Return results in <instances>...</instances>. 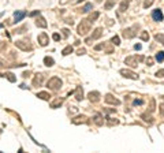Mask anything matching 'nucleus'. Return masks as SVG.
<instances>
[{"label": "nucleus", "mask_w": 164, "mask_h": 153, "mask_svg": "<svg viewBox=\"0 0 164 153\" xmlns=\"http://www.w3.org/2000/svg\"><path fill=\"white\" fill-rule=\"evenodd\" d=\"M70 52H72V48H71V47H67V48L63 51V55H68Z\"/></svg>", "instance_id": "obj_13"}, {"label": "nucleus", "mask_w": 164, "mask_h": 153, "mask_svg": "<svg viewBox=\"0 0 164 153\" xmlns=\"http://www.w3.org/2000/svg\"><path fill=\"white\" fill-rule=\"evenodd\" d=\"M161 115H164V104L161 105Z\"/></svg>", "instance_id": "obj_24"}, {"label": "nucleus", "mask_w": 164, "mask_h": 153, "mask_svg": "<svg viewBox=\"0 0 164 153\" xmlns=\"http://www.w3.org/2000/svg\"><path fill=\"white\" fill-rule=\"evenodd\" d=\"M37 14H40V11H34V13L30 14V17H34V15H37Z\"/></svg>", "instance_id": "obj_22"}, {"label": "nucleus", "mask_w": 164, "mask_h": 153, "mask_svg": "<svg viewBox=\"0 0 164 153\" xmlns=\"http://www.w3.org/2000/svg\"><path fill=\"white\" fill-rule=\"evenodd\" d=\"M93 8V4H90V3H88V4H86V6H85V7H84V11H85V13H88V11H90V10H92Z\"/></svg>", "instance_id": "obj_8"}, {"label": "nucleus", "mask_w": 164, "mask_h": 153, "mask_svg": "<svg viewBox=\"0 0 164 153\" xmlns=\"http://www.w3.org/2000/svg\"><path fill=\"white\" fill-rule=\"evenodd\" d=\"M60 85H62V81H60L59 78H56V76L52 78V79L48 82V88H52V89H58Z\"/></svg>", "instance_id": "obj_1"}, {"label": "nucleus", "mask_w": 164, "mask_h": 153, "mask_svg": "<svg viewBox=\"0 0 164 153\" xmlns=\"http://www.w3.org/2000/svg\"><path fill=\"white\" fill-rule=\"evenodd\" d=\"M156 75L157 76H164V70H160V71L156 72Z\"/></svg>", "instance_id": "obj_18"}, {"label": "nucleus", "mask_w": 164, "mask_h": 153, "mask_svg": "<svg viewBox=\"0 0 164 153\" xmlns=\"http://www.w3.org/2000/svg\"><path fill=\"white\" fill-rule=\"evenodd\" d=\"M7 76H8V79H10V81H15V78H14V76H13V74H7Z\"/></svg>", "instance_id": "obj_19"}, {"label": "nucleus", "mask_w": 164, "mask_h": 153, "mask_svg": "<svg viewBox=\"0 0 164 153\" xmlns=\"http://www.w3.org/2000/svg\"><path fill=\"white\" fill-rule=\"evenodd\" d=\"M114 1H115V0H109L108 3L105 4V8H107V10H109L111 7H112V4H114Z\"/></svg>", "instance_id": "obj_12"}, {"label": "nucleus", "mask_w": 164, "mask_h": 153, "mask_svg": "<svg viewBox=\"0 0 164 153\" xmlns=\"http://www.w3.org/2000/svg\"><path fill=\"white\" fill-rule=\"evenodd\" d=\"M1 27H3V26H1V25H0V29H1Z\"/></svg>", "instance_id": "obj_26"}, {"label": "nucleus", "mask_w": 164, "mask_h": 153, "mask_svg": "<svg viewBox=\"0 0 164 153\" xmlns=\"http://www.w3.org/2000/svg\"><path fill=\"white\" fill-rule=\"evenodd\" d=\"M141 37H142V40H149V34H148L146 32H144V33H142V36H141Z\"/></svg>", "instance_id": "obj_17"}, {"label": "nucleus", "mask_w": 164, "mask_h": 153, "mask_svg": "<svg viewBox=\"0 0 164 153\" xmlns=\"http://www.w3.org/2000/svg\"><path fill=\"white\" fill-rule=\"evenodd\" d=\"M14 17H15V23H18V22H21L23 18L26 17V13H23V11H17V13L14 14Z\"/></svg>", "instance_id": "obj_2"}, {"label": "nucleus", "mask_w": 164, "mask_h": 153, "mask_svg": "<svg viewBox=\"0 0 164 153\" xmlns=\"http://www.w3.org/2000/svg\"><path fill=\"white\" fill-rule=\"evenodd\" d=\"M38 41H41V45H45L48 43V40H46V36L45 34H41L40 37H38Z\"/></svg>", "instance_id": "obj_7"}, {"label": "nucleus", "mask_w": 164, "mask_h": 153, "mask_svg": "<svg viewBox=\"0 0 164 153\" xmlns=\"http://www.w3.org/2000/svg\"><path fill=\"white\" fill-rule=\"evenodd\" d=\"M152 15H153V19H155V21H159V22L163 21V13H161V10H155Z\"/></svg>", "instance_id": "obj_3"}, {"label": "nucleus", "mask_w": 164, "mask_h": 153, "mask_svg": "<svg viewBox=\"0 0 164 153\" xmlns=\"http://www.w3.org/2000/svg\"><path fill=\"white\" fill-rule=\"evenodd\" d=\"M44 62H45L46 66H52V64H53V59H51V57H45Z\"/></svg>", "instance_id": "obj_9"}, {"label": "nucleus", "mask_w": 164, "mask_h": 153, "mask_svg": "<svg viewBox=\"0 0 164 153\" xmlns=\"http://www.w3.org/2000/svg\"><path fill=\"white\" fill-rule=\"evenodd\" d=\"M112 43H114L115 45H118V44H119V37H118V36H115V37L112 38Z\"/></svg>", "instance_id": "obj_15"}, {"label": "nucleus", "mask_w": 164, "mask_h": 153, "mask_svg": "<svg viewBox=\"0 0 164 153\" xmlns=\"http://www.w3.org/2000/svg\"><path fill=\"white\" fill-rule=\"evenodd\" d=\"M134 48H135V49H141V44H135Z\"/></svg>", "instance_id": "obj_23"}, {"label": "nucleus", "mask_w": 164, "mask_h": 153, "mask_svg": "<svg viewBox=\"0 0 164 153\" xmlns=\"http://www.w3.org/2000/svg\"><path fill=\"white\" fill-rule=\"evenodd\" d=\"M156 60H157V62H163V60H164V52L163 51L156 53Z\"/></svg>", "instance_id": "obj_6"}, {"label": "nucleus", "mask_w": 164, "mask_h": 153, "mask_svg": "<svg viewBox=\"0 0 164 153\" xmlns=\"http://www.w3.org/2000/svg\"><path fill=\"white\" fill-rule=\"evenodd\" d=\"M152 3H153V0H145V4H144V7H149V6H152Z\"/></svg>", "instance_id": "obj_14"}, {"label": "nucleus", "mask_w": 164, "mask_h": 153, "mask_svg": "<svg viewBox=\"0 0 164 153\" xmlns=\"http://www.w3.org/2000/svg\"><path fill=\"white\" fill-rule=\"evenodd\" d=\"M125 8H127V1H123L120 6V11H125Z\"/></svg>", "instance_id": "obj_16"}, {"label": "nucleus", "mask_w": 164, "mask_h": 153, "mask_svg": "<svg viewBox=\"0 0 164 153\" xmlns=\"http://www.w3.org/2000/svg\"><path fill=\"white\" fill-rule=\"evenodd\" d=\"M37 96L38 97H41V98H44V100H48V98H49V94L48 93H38Z\"/></svg>", "instance_id": "obj_10"}, {"label": "nucleus", "mask_w": 164, "mask_h": 153, "mask_svg": "<svg viewBox=\"0 0 164 153\" xmlns=\"http://www.w3.org/2000/svg\"><path fill=\"white\" fill-rule=\"evenodd\" d=\"M81 1H84V0H78V3H81Z\"/></svg>", "instance_id": "obj_25"}, {"label": "nucleus", "mask_w": 164, "mask_h": 153, "mask_svg": "<svg viewBox=\"0 0 164 153\" xmlns=\"http://www.w3.org/2000/svg\"><path fill=\"white\" fill-rule=\"evenodd\" d=\"M156 40H157V41H161V44L164 45V36L163 34H157V36H156Z\"/></svg>", "instance_id": "obj_11"}, {"label": "nucleus", "mask_w": 164, "mask_h": 153, "mask_svg": "<svg viewBox=\"0 0 164 153\" xmlns=\"http://www.w3.org/2000/svg\"><path fill=\"white\" fill-rule=\"evenodd\" d=\"M105 101H107V102H111V104H116V105L119 104V100H116V98H112V96H109V94L105 97Z\"/></svg>", "instance_id": "obj_5"}, {"label": "nucleus", "mask_w": 164, "mask_h": 153, "mask_svg": "<svg viewBox=\"0 0 164 153\" xmlns=\"http://www.w3.org/2000/svg\"><path fill=\"white\" fill-rule=\"evenodd\" d=\"M122 74L125 76H127V78H133V79H137L138 76L135 75L134 72H131V71H126V70H122Z\"/></svg>", "instance_id": "obj_4"}, {"label": "nucleus", "mask_w": 164, "mask_h": 153, "mask_svg": "<svg viewBox=\"0 0 164 153\" xmlns=\"http://www.w3.org/2000/svg\"><path fill=\"white\" fill-rule=\"evenodd\" d=\"M142 104V100H135L134 101V105H141Z\"/></svg>", "instance_id": "obj_20"}, {"label": "nucleus", "mask_w": 164, "mask_h": 153, "mask_svg": "<svg viewBox=\"0 0 164 153\" xmlns=\"http://www.w3.org/2000/svg\"><path fill=\"white\" fill-rule=\"evenodd\" d=\"M53 40H56V41L60 40V36H59V34H53Z\"/></svg>", "instance_id": "obj_21"}]
</instances>
